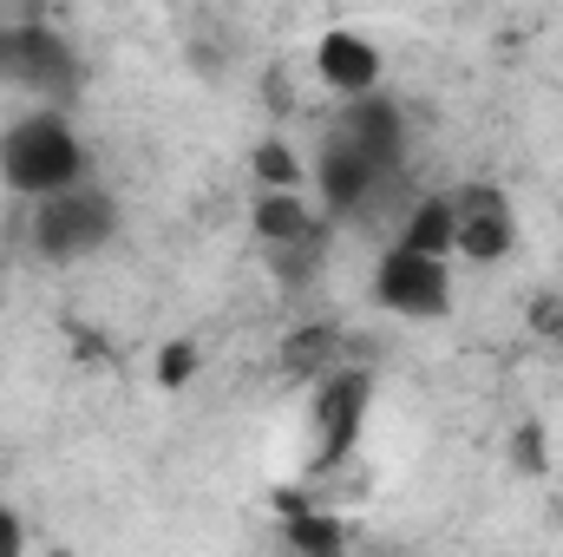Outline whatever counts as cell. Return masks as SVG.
I'll return each mask as SVG.
<instances>
[{
	"label": "cell",
	"mask_w": 563,
	"mask_h": 557,
	"mask_svg": "<svg viewBox=\"0 0 563 557\" xmlns=\"http://www.w3.org/2000/svg\"><path fill=\"white\" fill-rule=\"evenodd\" d=\"M112 230H119V204L99 184H66V190L40 197V210H33V250L46 263H86L112 243Z\"/></svg>",
	"instance_id": "3"
},
{
	"label": "cell",
	"mask_w": 563,
	"mask_h": 557,
	"mask_svg": "<svg viewBox=\"0 0 563 557\" xmlns=\"http://www.w3.org/2000/svg\"><path fill=\"white\" fill-rule=\"evenodd\" d=\"M314 73H321V86L334 99H361V92L380 86V46L367 33H354V26H334L314 46Z\"/></svg>",
	"instance_id": "8"
},
{
	"label": "cell",
	"mask_w": 563,
	"mask_h": 557,
	"mask_svg": "<svg viewBox=\"0 0 563 557\" xmlns=\"http://www.w3.org/2000/svg\"><path fill=\"white\" fill-rule=\"evenodd\" d=\"M86 171H92L86 139L59 112H26L0 132V177H7V190H20L33 204L66 190V184H86Z\"/></svg>",
	"instance_id": "2"
},
{
	"label": "cell",
	"mask_w": 563,
	"mask_h": 557,
	"mask_svg": "<svg viewBox=\"0 0 563 557\" xmlns=\"http://www.w3.org/2000/svg\"><path fill=\"white\" fill-rule=\"evenodd\" d=\"M256 177H263V190H295V184H301V164L288 157V144L269 139L256 151Z\"/></svg>",
	"instance_id": "11"
},
{
	"label": "cell",
	"mask_w": 563,
	"mask_h": 557,
	"mask_svg": "<svg viewBox=\"0 0 563 557\" xmlns=\"http://www.w3.org/2000/svg\"><path fill=\"white\" fill-rule=\"evenodd\" d=\"M334 335H295V348H288V368H308V361H321V348H328Z\"/></svg>",
	"instance_id": "14"
},
{
	"label": "cell",
	"mask_w": 563,
	"mask_h": 557,
	"mask_svg": "<svg viewBox=\"0 0 563 557\" xmlns=\"http://www.w3.org/2000/svg\"><path fill=\"white\" fill-rule=\"evenodd\" d=\"M20 545H26V532H20V518H13V512L0 505V557H13Z\"/></svg>",
	"instance_id": "16"
},
{
	"label": "cell",
	"mask_w": 563,
	"mask_h": 557,
	"mask_svg": "<svg viewBox=\"0 0 563 557\" xmlns=\"http://www.w3.org/2000/svg\"><path fill=\"white\" fill-rule=\"evenodd\" d=\"M367 394H374V381L361 368H341V374L321 381V401H314V466H334V459L354 452L361 419H367Z\"/></svg>",
	"instance_id": "7"
},
{
	"label": "cell",
	"mask_w": 563,
	"mask_h": 557,
	"mask_svg": "<svg viewBox=\"0 0 563 557\" xmlns=\"http://www.w3.org/2000/svg\"><path fill=\"white\" fill-rule=\"evenodd\" d=\"M288 545H301V551H341V525L295 512V518H288Z\"/></svg>",
	"instance_id": "12"
},
{
	"label": "cell",
	"mask_w": 563,
	"mask_h": 557,
	"mask_svg": "<svg viewBox=\"0 0 563 557\" xmlns=\"http://www.w3.org/2000/svg\"><path fill=\"white\" fill-rule=\"evenodd\" d=\"M400 243L432 250V256H452V197H420L400 223Z\"/></svg>",
	"instance_id": "10"
},
{
	"label": "cell",
	"mask_w": 563,
	"mask_h": 557,
	"mask_svg": "<svg viewBox=\"0 0 563 557\" xmlns=\"http://www.w3.org/2000/svg\"><path fill=\"white\" fill-rule=\"evenodd\" d=\"M374 302L387 315H407V321H439L452 308V270H445V256L413 250V243H394L374 263Z\"/></svg>",
	"instance_id": "4"
},
{
	"label": "cell",
	"mask_w": 563,
	"mask_h": 557,
	"mask_svg": "<svg viewBox=\"0 0 563 557\" xmlns=\"http://www.w3.org/2000/svg\"><path fill=\"white\" fill-rule=\"evenodd\" d=\"M400 164H407V112L387 92H361L341 99L321 157H314V190L328 217H367L374 204H387L400 190Z\"/></svg>",
	"instance_id": "1"
},
{
	"label": "cell",
	"mask_w": 563,
	"mask_h": 557,
	"mask_svg": "<svg viewBox=\"0 0 563 557\" xmlns=\"http://www.w3.org/2000/svg\"><path fill=\"white\" fill-rule=\"evenodd\" d=\"M190 368H197V354H190V348H184V341H177V348H170V354H164V361H157V374H164V381H184V374H190Z\"/></svg>",
	"instance_id": "15"
},
{
	"label": "cell",
	"mask_w": 563,
	"mask_h": 557,
	"mask_svg": "<svg viewBox=\"0 0 563 557\" xmlns=\"http://www.w3.org/2000/svg\"><path fill=\"white\" fill-rule=\"evenodd\" d=\"M452 250L472 263H498L518 250V210L498 184H465L452 197Z\"/></svg>",
	"instance_id": "6"
},
{
	"label": "cell",
	"mask_w": 563,
	"mask_h": 557,
	"mask_svg": "<svg viewBox=\"0 0 563 557\" xmlns=\"http://www.w3.org/2000/svg\"><path fill=\"white\" fill-rule=\"evenodd\" d=\"M531 328H538V335H558V341H563V295L531 302Z\"/></svg>",
	"instance_id": "13"
},
{
	"label": "cell",
	"mask_w": 563,
	"mask_h": 557,
	"mask_svg": "<svg viewBox=\"0 0 563 557\" xmlns=\"http://www.w3.org/2000/svg\"><path fill=\"white\" fill-rule=\"evenodd\" d=\"M256 237H263V250L301 243V237H321V217L301 190H263L256 197Z\"/></svg>",
	"instance_id": "9"
},
{
	"label": "cell",
	"mask_w": 563,
	"mask_h": 557,
	"mask_svg": "<svg viewBox=\"0 0 563 557\" xmlns=\"http://www.w3.org/2000/svg\"><path fill=\"white\" fill-rule=\"evenodd\" d=\"M0 86L66 99L79 86V53L53 26H33V20L26 26H0Z\"/></svg>",
	"instance_id": "5"
}]
</instances>
